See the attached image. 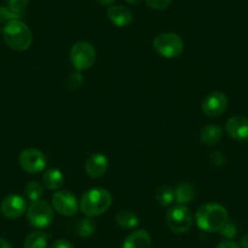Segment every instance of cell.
I'll return each instance as SVG.
<instances>
[{"mask_svg":"<svg viewBox=\"0 0 248 248\" xmlns=\"http://www.w3.org/2000/svg\"><path fill=\"white\" fill-rule=\"evenodd\" d=\"M152 45L157 54L164 59H176L183 54L184 47H185L183 38L173 32L158 34L154 39Z\"/></svg>","mask_w":248,"mask_h":248,"instance_id":"4","label":"cell"},{"mask_svg":"<svg viewBox=\"0 0 248 248\" xmlns=\"http://www.w3.org/2000/svg\"><path fill=\"white\" fill-rule=\"evenodd\" d=\"M225 130L230 138L237 141L248 140V118L243 116H233L226 121Z\"/></svg>","mask_w":248,"mask_h":248,"instance_id":"12","label":"cell"},{"mask_svg":"<svg viewBox=\"0 0 248 248\" xmlns=\"http://www.w3.org/2000/svg\"><path fill=\"white\" fill-rule=\"evenodd\" d=\"M116 223L123 230H132L139 225L140 219L135 212L130 209H123L116 214Z\"/></svg>","mask_w":248,"mask_h":248,"instance_id":"19","label":"cell"},{"mask_svg":"<svg viewBox=\"0 0 248 248\" xmlns=\"http://www.w3.org/2000/svg\"><path fill=\"white\" fill-rule=\"evenodd\" d=\"M223 138V128L217 124H209L202 128L200 133V141L206 146H213L217 145Z\"/></svg>","mask_w":248,"mask_h":248,"instance_id":"16","label":"cell"},{"mask_svg":"<svg viewBox=\"0 0 248 248\" xmlns=\"http://www.w3.org/2000/svg\"><path fill=\"white\" fill-rule=\"evenodd\" d=\"M197 226L207 232H219L229 221V213L224 206L219 203H206L196 212Z\"/></svg>","mask_w":248,"mask_h":248,"instance_id":"1","label":"cell"},{"mask_svg":"<svg viewBox=\"0 0 248 248\" xmlns=\"http://www.w3.org/2000/svg\"><path fill=\"white\" fill-rule=\"evenodd\" d=\"M240 247L248 248V233H246V235L242 236V238H241L240 241Z\"/></svg>","mask_w":248,"mask_h":248,"instance_id":"32","label":"cell"},{"mask_svg":"<svg viewBox=\"0 0 248 248\" xmlns=\"http://www.w3.org/2000/svg\"><path fill=\"white\" fill-rule=\"evenodd\" d=\"M65 183V176L59 169H47L43 174V184L47 190L51 191H59Z\"/></svg>","mask_w":248,"mask_h":248,"instance_id":"18","label":"cell"},{"mask_svg":"<svg viewBox=\"0 0 248 248\" xmlns=\"http://www.w3.org/2000/svg\"><path fill=\"white\" fill-rule=\"evenodd\" d=\"M174 191H175V202L178 204H183V206L189 204L196 197V189L189 181L179 184L176 189H174Z\"/></svg>","mask_w":248,"mask_h":248,"instance_id":"17","label":"cell"},{"mask_svg":"<svg viewBox=\"0 0 248 248\" xmlns=\"http://www.w3.org/2000/svg\"><path fill=\"white\" fill-rule=\"evenodd\" d=\"M152 240L146 230H137L127 236L122 248H151Z\"/></svg>","mask_w":248,"mask_h":248,"instance_id":"15","label":"cell"},{"mask_svg":"<svg viewBox=\"0 0 248 248\" xmlns=\"http://www.w3.org/2000/svg\"><path fill=\"white\" fill-rule=\"evenodd\" d=\"M194 224L191 211L183 204H176L167 212V225L174 233H186Z\"/></svg>","mask_w":248,"mask_h":248,"instance_id":"7","label":"cell"},{"mask_svg":"<svg viewBox=\"0 0 248 248\" xmlns=\"http://www.w3.org/2000/svg\"><path fill=\"white\" fill-rule=\"evenodd\" d=\"M211 159L216 166H223L225 163V158H224V156L220 152H213L211 156Z\"/></svg>","mask_w":248,"mask_h":248,"instance_id":"30","label":"cell"},{"mask_svg":"<svg viewBox=\"0 0 248 248\" xmlns=\"http://www.w3.org/2000/svg\"><path fill=\"white\" fill-rule=\"evenodd\" d=\"M25 194L30 202L39 201V200H42L43 195H44V187L38 181L32 180L26 185Z\"/></svg>","mask_w":248,"mask_h":248,"instance_id":"22","label":"cell"},{"mask_svg":"<svg viewBox=\"0 0 248 248\" xmlns=\"http://www.w3.org/2000/svg\"><path fill=\"white\" fill-rule=\"evenodd\" d=\"M229 99L224 93L212 92L203 99L201 109L207 117H219L228 109Z\"/></svg>","mask_w":248,"mask_h":248,"instance_id":"10","label":"cell"},{"mask_svg":"<svg viewBox=\"0 0 248 248\" xmlns=\"http://www.w3.org/2000/svg\"><path fill=\"white\" fill-rule=\"evenodd\" d=\"M50 248H75V246L71 242H68V241L63 240V238H60V240L54 241L51 246H50Z\"/></svg>","mask_w":248,"mask_h":248,"instance_id":"29","label":"cell"},{"mask_svg":"<svg viewBox=\"0 0 248 248\" xmlns=\"http://www.w3.org/2000/svg\"><path fill=\"white\" fill-rule=\"evenodd\" d=\"M49 235L42 230H35L26 237L23 248H46Z\"/></svg>","mask_w":248,"mask_h":248,"instance_id":"20","label":"cell"},{"mask_svg":"<svg viewBox=\"0 0 248 248\" xmlns=\"http://www.w3.org/2000/svg\"><path fill=\"white\" fill-rule=\"evenodd\" d=\"M70 61L76 71H88L95 65L96 62V50L92 43L78 42L73 44L70 51Z\"/></svg>","mask_w":248,"mask_h":248,"instance_id":"5","label":"cell"},{"mask_svg":"<svg viewBox=\"0 0 248 248\" xmlns=\"http://www.w3.org/2000/svg\"><path fill=\"white\" fill-rule=\"evenodd\" d=\"M96 1L102 6H111L116 0H96Z\"/></svg>","mask_w":248,"mask_h":248,"instance_id":"34","label":"cell"},{"mask_svg":"<svg viewBox=\"0 0 248 248\" xmlns=\"http://www.w3.org/2000/svg\"><path fill=\"white\" fill-rule=\"evenodd\" d=\"M28 5V0H8V8L17 15H22Z\"/></svg>","mask_w":248,"mask_h":248,"instance_id":"25","label":"cell"},{"mask_svg":"<svg viewBox=\"0 0 248 248\" xmlns=\"http://www.w3.org/2000/svg\"><path fill=\"white\" fill-rule=\"evenodd\" d=\"M112 195L102 187H93L83 194L79 200V209L85 217L95 218L106 213L112 206Z\"/></svg>","mask_w":248,"mask_h":248,"instance_id":"2","label":"cell"},{"mask_svg":"<svg viewBox=\"0 0 248 248\" xmlns=\"http://www.w3.org/2000/svg\"><path fill=\"white\" fill-rule=\"evenodd\" d=\"M128 4H130V5H138V4H140L142 1V0H125Z\"/></svg>","mask_w":248,"mask_h":248,"instance_id":"35","label":"cell"},{"mask_svg":"<svg viewBox=\"0 0 248 248\" xmlns=\"http://www.w3.org/2000/svg\"><path fill=\"white\" fill-rule=\"evenodd\" d=\"M51 206L55 212L63 217H73L79 209L77 196L67 190H59L52 195Z\"/></svg>","mask_w":248,"mask_h":248,"instance_id":"9","label":"cell"},{"mask_svg":"<svg viewBox=\"0 0 248 248\" xmlns=\"http://www.w3.org/2000/svg\"><path fill=\"white\" fill-rule=\"evenodd\" d=\"M27 220L35 229H45L54 221L55 211L49 202L44 200L30 202L27 208Z\"/></svg>","mask_w":248,"mask_h":248,"instance_id":"6","label":"cell"},{"mask_svg":"<svg viewBox=\"0 0 248 248\" xmlns=\"http://www.w3.org/2000/svg\"><path fill=\"white\" fill-rule=\"evenodd\" d=\"M146 5L150 9H154V10H164V9L168 8L173 0H145Z\"/></svg>","mask_w":248,"mask_h":248,"instance_id":"27","label":"cell"},{"mask_svg":"<svg viewBox=\"0 0 248 248\" xmlns=\"http://www.w3.org/2000/svg\"><path fill=\"white\" fill-rule=\"evenodd\" d=\"M0 248H13V247H11L10 242H9L8 240L0 237Z\"/></svg>","mask_w":248,"mask_h":248,"instance_id":"33","label":"cell"},{"mask_svg":"<svg viewBox=\"0 0 248 248\" xmlns=\"http://www.w3.org/2000/svg\"><path fill=\"white\" fill-rule=\"evenodd\" d=\"M84 83V77H83L82 72L79 71H73L72 73H70V76L67 77L66 80V84L70 90H78Z\"/></svg>","mask_w":248,"mask_h":248,"instance_id":"24","label":"cell"},{"mask_svg":"<svg viewBox=\"0 0 248 248\" xmlns=\"http://www.w3.org/2000/svg\"><path fill=\"white\" fill-rule=\"evenodd\" d=\"M76 229H77V232L80 237H90L96 230V224L93 221L92 218L85 217L78 221Z\"/></svg>","mask_w":248,"mask_h":248,"instance_id":"23","label":"cell"},{"mask_svg":"<svg viewBox=\"0 0 248 248\" xmlns=\"http://www.w3.org/2000/svg\"><path fill=\"white\" fill-rule=\"evenodd\" d=\"M156 200L161 207H168L175 201V191L171 186L163 185L156 191Z\"/></svg>","mask_w":248,"mask_h":248,"instance_id":"21","label":"cell"},{"mask_svg":"<svg viewBox=\"0 0 248 248\" xmlns=\"http://www.w3.org/2000/svg\"><path fill=\"white\" fill-rule=\"evenodd\" d=\"M107 17L117 27H128L134 20L132 10L123 5H111L107 9Z\"/></svg>","mask_w":248,"mask_h":248,"instance_id":"14","label":"cell"},{"mask_svg":"<svg viewBox=\"0 0 248 248\" xmlns=\"http://www.w3.org/2000/svg\"><path fill=\"white\" fill-rule=\"evenodd\" d=\"M84 169L87 175H89L90 178H101V176H104L106 174L107 169H108V158L105 155L100 154V152L93 154L85 161Z\"/></svg>","mask_w":248,"mask_h":248,"instance_id":"13","label":"cell"},{"mask_svg":"<svg viewBox=\"0 0 248 248\" xmlns=\"http://www.w3.org/2000/svg\"><path fill=\"white\" fill-rule=\"evenodd\" d=\"M216 248H241V247H240V245H237V243L235 242V241L225 240V241H223V242L219 243Z\"/></svg>","mask_w":248,"mask_h":248,"instance_id":"31","label":"cell"},{"mask_svg":"<svg viewBox=\"0 0 248 248\" xmlns=\"http://www.w3.org/2000/svg\"><path fill=\"white\" fill-rule=\"evenodd\" d=\"M3 38L10 49L18 52L28 50L33 43L32 31L21 20H14L6 23L3 28Z\"/></svg>","mask_w":248,"mask_h":248,"instance_id":"3","label":"cell"},{"mask_svg":"<svg viewBox=\"0 0 248 248\" xmlns=\"http://www.w3.org/2000/svg\"><path fill=\"white\" fill-rule=\"evenodd\" d=\"M21 16L17 14L13 13L9 8L5 6H0V22L1 23H8L14 20H20Z\"/></svg>","mask_w":248,"mask_h":248,"instance_id":"26","label":"cell"},{"mask_svg":"<svg viewBox=\"0 0 248 248\" xmlns=\"http://www.w3.org/2000/svg\"><path fill=\"white\" fill-rule=\"evenodd\" d=\"M18 163L26 173L38 174L44 171L46 168V157L39 149L28 147L20 154Z\"/></svg>","mask_w":248,"mask_h":248,"instance_id":"8","label":"cell"},{"mask_svg":"<svg viewBox=\"0 0 248 248\" xmlns=\"http://www.w3.org/2000/svg\"><path fill=\"white\" fill-rule=\"evenodd\" d=\"M219 232H220L224 237L228 238V240H233V238L236 237V235H237V228H236V225L233 223L228 221L226 225L224 226Z\"/></svg>","mask_w":248,"mask_h":248,"instance_id":"28","label":"cell"},{"mask_svg":"<svg viewBox=\"0 0 248 248\" xmlns=\"http://www.w3.org/2000/svg\"><path fill=\"white\" fill-rule=\"evenodd\" d=\"M27 202L20 195H9L0 204V212L8 219L20 218L27 212Z\"/></svg>","mask_w":248,"mask_h":248,"instance_id":"11","label":"cell"}]
</instances>
